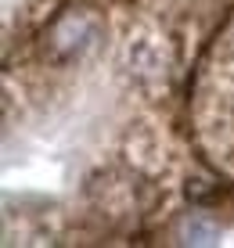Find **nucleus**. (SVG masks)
Here are the masks:
<instances>
[{
    "mask_svg": "<svg viewBox=\"0 0 234 248\" xmlns=\"http://www.w3.org/2000/svg\"><path fill=\"white\" fill-rule=\"evenodd\" d=\"M90 40H94V22L86 18L83 11L65 15V18L50 29V47H54L58 54H65V58H68V54H80Z\"/></svg>",
    "mask_w": 234,
    "mask_h": 248,
    "instance_id": "obj_1",
    "label": "nucleus"
},
{
    "mask_svg": "<svg viewBox=\"0 0 234 248\" xmlns=\"http://www.w3.org/2000/svg\"><path fill=\"white\" fill-rule=\"evenodd\" d=\"M180 234H184L187 245H216V241H220V227H216L209 216H202V212L187 216L184 227H180Z\"/></svg>",
    "mask_w": 234,
    "mask_h": 248,
    "instance_id": "obj_2",
    "label": "nucleus"
}]
</instances>
